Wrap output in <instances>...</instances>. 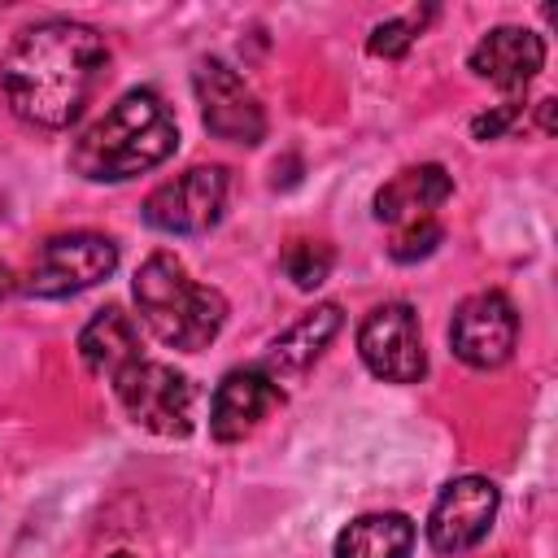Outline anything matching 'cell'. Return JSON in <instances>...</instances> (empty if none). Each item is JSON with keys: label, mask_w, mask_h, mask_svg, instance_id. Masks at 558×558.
<instances>
[{"label": "cell", "mask_w": 558, "mask_h": 558, "mask_svg": "<svg viewBox=\"0 0 558 558\" xmlns=\"http://www.w3.org/2000/svg\"><path fill=\"white\" fill-rule=\"evenodd\" d=\"M109 70V44L78 17H44L17 31L0 61V87L9 109L39 126L65 131L83 118Z\"/></svg>", "instance_id": "cell-1"}, {"label": "cell", "mask_w": 558, "mask_h": 558, "mask_svg": "<svg viewBox=\"0 0 558 558\" xmlns=\"http://www.w3.org/2000/svg\"><path fill=\"white\" fill-rule=\"evenodd\" d=\"M179 148V122L153 87L122 92L70 148V170L92 183H126L157 170Z\"/></svg>", "instance_id": "cell-2"}, {"label": "cell", "mask_w": 558, "mask_h": 558, "mask_svg": "<svg viewBox=\"0 0 558 558\" xmlns=\"http://www.w3.org/2000/svg\"><path fill=\"white\" fill-rule=\"evenodd\" d=\"M131 296L140 323L174 353L209 349L227 323V296L209 283H196L170 248H157L140 262L131 279Z\"/></svg>", "instance_id": "cell-3"}, {"label": "cell", "mask_w": 558, "mask_h": 558, "mask_svg": "<svg viewBox=\"0 0 558 558\" xmlns=\"http://www.w3.org/2000/svg\"><path fill=\"white\" fill-rule=\"evenodd\" d=\"M113 270H118V244L109 235L61 231L35 248L22 292L35 301H65V296H78V292L105 283Z\"/></svg>", "instance_id": "cell-4"}, {"label": "cell", "mask_w": 558, "mask_h": 558, "mask_svg": "<svg viewBox=\"0 0 558 558\" xmlns=\"http://www.w3.org/2000/svg\"><path fill=\"white\" fill-rule=\"evenodd\" d=\"M113 392H118L126 418L153 436L183 440L196 427V384L183 371H174L170 362H153V357L131 362L113 379Z\"/></svg>", "instance_id": "cell-5"}, {"label": "cell", "mask_w": 558, "mask_h": 558, "mask_svg": "<svg viewBox=\"0 0 558 558\" xmlns=\"http://www.w3.org/2000/svg\"><path fill=\"white\" fill-rule=\"evenodd\" d=\"M227 166H192L144 196V222L161 235H205L227 209Z\"/></svg>", "instance_id": "cell-6"}, {"label": "cell", "mask_w": 558, "mask_h": 558, "mask_svg": "<svg viewBox=\"0 0 558 558\" xmlns=\"http://www.w3.org/2000/svg\"><path fill=\"white\" fill-rule=\"evenodd\" d=\"M192 92L201 105V122L214 140L227 144H262L266 140V109L253 96V87L231 70L222 57H196L192 65Z\"/></svg>", "instance_id": "cell-7"}, {"label": "cell", "mask_w": 558, "mask_h": 558, "mask_svg": "<svg viewBox=\"0 0 558 558\" xmlns=\"http://www.w3.org/2000/svg\"><path fill=\"white\" fill-rule=\"evenodd\" d=\"M357 357L384 384H418L427 375L418 314L405 301H384L357 323Z\"/></svg>", "instance_id": "cell-8"}, {"label": "cell", "mask_w": 558, "mask_h": 558, "mask_svg": "<svg viewBox=\"0 0 558 558\" xmlns=\"http://www.w3.org/2000/svg\"><path fill=\"white\" fill-rule=\"evenodd\" d=\"M519 344V314L506 292L484 288L458 301L449 318V349L471 371H497L510 362Z\"/></svg>", "instance_id": "cell-9"}, {"label": "cell", "mask_w": 558, "mask_h": 558, "mask_svg": "<svg viewBox=\"0 0 558 558\" xmlns=\"http://www.w3.org/2000/svg\"><path fill=\"white\" fill-rule=\"evenodd\" d=\"M497 506H501V493L493 480L484 475H458L449 480L436 501H432V514H427V545L445 558H458L466 549H475L493 519H497Z\"/></svg>", "instance_id": "cell-10"}, {"label": "cell", "mask_w": 558, "mask_h": 558, "mask_svg": "<svg viewBox=\"0 0 558 558\" xmlns=\"http://www.w3.org/2000/svg\"><path fill=\"white\" fill-rule=\"evenodd\" d=\"M279 405H283V388L262 366H235L218 379V388L209 397V436L222 445L244 440Z\"/></svg>", "instance_id": "cell-11"}, {"label": "cell", "mask_w": 558, "mask_h": 558, "mask_svg": "<svg viewBox=\"0 0 558 558\" xmlns=\"http://www.w3.org/2000/svg\"><path fill=\"white\" fill-rule=\"evenodd\" d=\"M475 78H488L501 92H523L545 70V39L527 26H493L466 57Z\"/></svg>", "instance_id": "cell-12"}, {"label": "cell", "mask_w": 558, "mask_h": 558, "mask_svg": "<svg viewBox=\"0 0 558 558\" xmlns=\"http://www.w3.org/2000/svg\"><path fill=\"white\" fill-rule=\"evenodd\" d=\"M340 327H344V310H340L336 301H318V305H310L305 314H296V318L266 344V357H262L257 366H262L275 384H283V379L310 371V366L323 357V349L340 336Z\"/></svg>", "instance_id": "cell-13"}, {"label": "cell", "mask_w": 558, "mask_h": 558, "mask_svg": "<svg viewBox=\"0 0 558 558\" xmlns=\"http://www.w3.org/2000/svg\"><path fill=\"white\" fill-rule=\"evenodd\" d=\"M453 196V174L440 161H418L397 170L379 192H375V218L388 227H405L418 218H436V209Z\"/></svg>", "instance_id": "cell-14"}, {"label": "cell", "mask_w": 558, "mask_h": 558, "mask_svg": "<svg viewBox=\"0 0 558 558\" xmlns=\"http://www.w3.org/2000/svg\"><path fill=\"white\" fill-rule=\"evenodd\" d=\"M78 357L92 375L113 384L131 362L144 357L140 353V323L122 305H100L78 331Z\"/></svg>", "instance_id": "cell-15"}, {"label": "cell", "mask_w": 558, "mask_h": 558, "mask_svg": "<svg viewBox=\"0 0 558 558\" xmlns=\"http://www.w3.org/2000/svg\"><path fill=\"white\" fill-rule=\"evenodd\" d=\"M414 536H418V527H414L410 514H401V510H371V514L349 519L336 532L331 558H410Z\"/></svg>", "instance_id": "cell-16"}, {"label": "cell", "mask_w": 558, "mask_h": 558, "mask_svg": "<svg viewBox=\"0 0 558 558\" xmlns=\"http://www.w3.org/2000/svg\"><path fill=\"white\" fill-rule=\"evenodd\" d=\"M331 266H336V253H331V244H323V240H292V244L283 248V275H288L292 288H301V292H314V288L331 275Z\"/></svg>", "instance_id": "cell-17"}, {"label": "cell", "mask_w": 558, "mask_h": 558, "mask_svg": "<svg viewBox=\"0 0 558 558\" xmlns=\"http://www.w3.org/2000/svg\"><path fill=\"white\" fill-rule=\"evenodd\" d=\"M445 240V227L436 218H418V222H405V227H392V240H388V257L410 266V262H423L436 253V244Z\"/></svg>", "instance_id": "cell-18"}, {"label": "cell", "mask_w": 558, "mask_h": 558, "mask_svg": "<svg viewBox=\"0 0 558 558\" xmlns=\"http://www.w3.org/2000/svg\"><path fill=\"white\" fill-rule=\"evenodd\" d=\"M418 31H423V22H414V17H388V22L371 26L366 52L371 57H384V61H397V57L410 52V44L418 39Z\"/></svg>", "instance_id": "cell-19"}, {"label": "cell", "mask_w": 558, "mask_h": 558, "mask_svg": "<svg viewBox=\"0 0 558 558\" xmlns=\"http://www.w3.org/2000/svg\"><path fill=\"white\" fill-rule=\"evenodd\" d=\"M519 118H523V100H501V105H493V109H484V113H475L471 118V135L475 140H501L506 131H514L519 126Z\"/></svg>", "instance_id": "cell-20"}, {"label": "cell", "mask_w": 558, "mask_h": 558, "mask_svg": "<svg viewBox=\"0 0 558 558\" xmlns=\"http://www.w3.org/2000/svg\"><path fill=\"white\" fill-rule=\"evenodd\" d=\"M536 126H541V135H554L558 131V100L554 96L536 100Z\"/></svg>", "instance_id": "cell-21"}, {"label": "cell", "mask_w": 558, "mask_h": 558, "mask_svg": "<svg viewBox=\"0 0 558 558\" xmlns=\"http://www.w3.org/2000/svg\"><path fill=\"white\" fill-rule=\"evenodd\" d=\"M13 288H17V283H13V270H9V266H0V296H9Z\"/></svg>", "instance_id": "cell-22"}, {"label": "cell", "mask_w": 558, "mask_h": 558, "mask_svg": "<svg viewBox=\"0 0 558 558\" xmlns=\"http://www.w3.org/2000/svg\"><path fill=\"white\" fill-rule=\"evenodd\" d=\"M109 558H131V554H109Z\"/></svg>", "instance_id": "cell-23"}]
</instances>
